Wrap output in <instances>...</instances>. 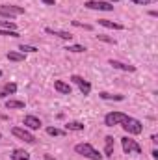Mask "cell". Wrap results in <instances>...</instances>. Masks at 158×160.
Segmentation results:
<instances>
[{"label": "cell", "instance_id": "5", "mask_svg": "<svg viewBox=\"0 0 158 160\" xmlns=\"http://www.w3.org/2000/svg\"><path fill=\"white\" fill-rule=\"evenodd\" d=\"M128 134H141V130H143V125H141V121L134 119V118H128V119L125 121L123 125H121Z\"/></svg>", "mask_w": 158, "mask_h": 160}, {"label": "cell", "instance_id": "26", "mask_svg": "<svg viewBox=\"0 0 158 160\" xmlns=\"http://www.w3.org/2000/svg\"><path fill=\"white\" fill-rule=\"evenodd\" d=\"M0 36H9V38H19V34L15 30H2L0 28Z\"/></svg>", "mask_w": 158, "mask_h": 160}, {"label": "cell", "instance_id": "31", "mask_svg": "<svg viewBox=\"0 0 158 160\" xmlns=\"http://www.w3.org/2000/svg\"><path fill=\"white\" fill-rule=\"evenodd\" d=\"M104 2H110V4H116V2H119V0H104Z\"/></svg>", "mask_w": 158, "mask_h": 160}, {"label": "cell", "instance_id": "2", "mask_svg": "<svg viewBox=\"0 0 158 160\" xmlns=\"http://www.w3.org/2000/svg\"><path fill=\"white\" fill-rule=\"evenodd\" d=\"M121 145H123V151L128 153V155H141V145L136 140L128 138V136L121 140Z\"/></svg>", "mask_w": 158, "mask_h": 160}, {"label": "cell", "instance_id": "1", "mask_svg": "<svg viewBox=\"0 0 158 160\" xmlns=\"http://www.w3.org/2000/svg\"><path fill=\"white\" fill-rule=\"evenodd\" d=\"M75 151H77L78 155H82V157L89 158V160H102V157H104V155H101L91 143H77V145H75Z\"/></svg>", "mask_w": 158, "mask_h": 160}, {"label": "cell", "instance_id": "10", "mask_svg": "<svg viewBox=\"0 0 158 160\" xmlns=\"http://www.w3.org/2000/svg\"><path fill=\"white\" fill-rule=\"evenodd\" d=\"M54 89L58 91V93H62V95H71V86L67 84V82H63V80H56L54 82Z\"/></svg>", "mask_w": 158, "mask_h": 160}, {"label": "cell", "instance_id": "9", "mask_svg": "<svg viewBox=\"0 0 158 160\" xmlns=\"http://www.w3.org/2000/svg\"><path fill=\"white\" fill-rule=\"evenodd\" d=\"M108 63H110L114 69H119V71H126V73H134V71H136L134 65H130V63H123V62H117V60H110Z\"/></svg>", "mask_w": 158, "mask_h": 160}, {"label": "cell", "instance_id": "20", "mask_svg": "<svg viewBox=\"0 0 158 160\" xmlns=\"http://www.w3.org/2000/svg\"><path fill=\"white\" fill-rule=\"evenodd\" d=\"M7 60L9 62H24V54L22 52H7Z\"/></svg>", "mask_w": 158, "mask_h": 160}, {"label": "cell", "instance_id": "13", "mask_svg": "<svg viewBox=\"0 0 158 160\" xmlns=\"http://www.w3.org/2000/svg\"><path fill=\"white\" fill-rule=\"evenodd\" d=\"M17 91V84H13V82H7L2 89H0V99H4V97H7V95H13Z\"/></svg>", "mask_w": 158, "mask_h": 160}, {"label": "cell", "instance_id": "22", "mask_svg": "<svg viewBox=\"0 0 158 160\" xmlns=\"http://www.w3.org/2000/svg\"><path fill=\"white\" fill-rule=\"evenodd\" d=\"M65 50H69V52H84L86 47H82V45H69Z\"/></svg>", "mask_w": 158, "mask_h": 160}, {"label": "cell", "instance_id": "15", "mask_svg": "<svg viewBox=\"0 0 158 160\" xmlns=\"http://www.w3.org/2000/svg\"><path fill=\"white\" fill-rule=\"evenodd\" d=\"M99 24H102L106 28H112V30H123V24L114 22V21H108V19H99Z\"/></svg>", "mask_w": 158, "mask_h": 160}, {"label": "cell", "instance_id": "3", "mask_svg": "<svg viewBox=\"0 0 158 160\" xmlns=\"http://www.w3.org/2000/svg\"><path fill=\"white\" fill-rule=\"evenodd\" d=\"M0 15L2 17H17V15H24V8L21 6H13V4H2L0 6Z\"/></svg>", "mask_w": 158, "mask_h": 160}, {"label": "cell", "instance_id": "12", "mask_svg": "<svg viewBox=\"0 0 158 160\" xmlns=\"http://www.w3.org/2000/svg\"><path fill=\"white\" fill-rule=\"evenodd\" d=\"M24 127H28L32 130H37V128H41V121L36 116H26L24 118Z\"/></svg>", "mask_w": 158, "mask_h": 160}, {"label": "cell", "instance_id": "30", "mask_svg": "<svg viewBox=\"0 0 158 160\" xmlns=\"http://www.w3.org/2000/svg\"><path fill=\"white\" fill-rule=\"evenodd\" d=\"M153 158H155V160H158V151H156V149L153 151Z\"/></svg>", "mask_w": 158, "mask_h": 160}, {"label": "cell", "instance_id": "4", "mask_svg": "<svg viewBox=\"0 0 158 160\" xmlns=\"http://www.w3.org/2000/svg\"><path fill=\"white\" fill-rule=\"evenodd\" d=\"M126 119H128V116L123 114V112H110L104 118V125L106 127H116V125H123Z\"/></svg>", "mask_w": 158, "mask_h": 160}, {"label": "cell", "instance_id": "24", "mask_svg": "<svg viewBox=\"0 0 158 160\" xmlns=\"http://www.w3.org/2000/svg\"><path fill=\"white\" fill-rule=\"evenodd\" d=\"M19 50H22V54H24V52H37V48L32 47V45H21Z\"/></svg>", "mask_w": 158, "mask_h": 160}, {"label": "cell", "instance_id": "23", "mask_svg": "<svg viewBox=\"0 0 158 160\" xmlns=\"http://www.w3.org/2000/svg\"><path fill=\"white\" fill-rule=\"evenodd\" d=\"M47 134H50V136H62L63 130H60V128H56V127H48V128H47Z\"/></svg>", "mask_w": 158, "mask_h": 160}, {"label": "cell", "instance_id": "16", "mask_svg": "<svg viewBox=\"0 0 158 160\" xmlns=\"http://www.w3.org/2000/svg\"><path fill=\"white\" fill-rule=\"evenodd\" d=\"M28 158H30V155L24 149H15L11 153V160H28Z\"/></svg>", "mask_w": 158, "mask_h": 160}, {"label": "cell", "instance_id": "28", "mask_svg": "<svg viewBox=\"0 0 158 160\" xmlns=\"http://www.w3.org/2000/svg\"><path fill=\"white\" fill-rule=\"evenodd\" d=\"M130 2H134V4H138V6H147V4H151L153 0H130Z\"/></svg>", "mask_w": 158, "mask_h": 160}, {"label": "cell", "instance_id": "32", "mask_svg": "<svg viewBox=\"0 0 158 160\" xmlns=\"http://www.w3.org/2000/svg\"><path fill=\"white\" fill-rule=\"evenodd\" d=\"M0 77H2V71H0Z\"/></svg>", "mask_w": 158, "mask_h": 160}, {"label": "cell", "instance_id": "29", "mask_svg": "<svg viewBox=\"0 0 158 160\" xmlns=\"http://www.w3.org/2000/svg\"><path fill=\"white\" fill-rule=\"evenodd\" d=\"M41 2H43V4H47V6H54V4H56L54 0H41Z\"/></svg>", "mask_w": 158, "mask_h": 160}, {"label": "cell", "instance_id": "19", "mask_svg": "<svg viewBox=\"0 0 158 160\" xmlns=\"http://www.w3.org/2000/svg\"><path fill=\"white\" fill-rule=\"evenodd\" d=\"M65 128H67V130H77V132H80V130H84V123H80V121H71V123L65 125Z\"/></svg>", "mask_w": 158, "mask_h": 160}, {"label": "cell", "instance_id": "8", "mask_svg": "<svg viewBox=\"0 0 158 160\" xmlns=\"http://www.w3.org/2000/svg\"><path fill=\"white\" fill-rule=\"evenodd\" d=\"M71 82L78 86L82 95H89V93H91V84H89L87 80H84L82 77H78V75H73V77H71Z\"/></svg>", "mask_w": 158, "mask_h": 160}, {"label": "cell", "instance_id": "6", "mask_svg": "<svg viewBox=\"0 0 158 160\" xmlns=\"http://www.w3.org/2000/svg\"><path fill=\"white\" fill-rule=\"evenodd\" d=\"M84 6L87 9H99V11H112L114 9V4L104 2V0H87Z\"/></svg>", "mask_w": 158, "mask_h": 160}, {"label": "cell", "instance_id": "17", "mask_svg": "<svg viewBox=\"0 0 158 160\" xmlns=\"http://www.w3.org/2000/svg\"><path fill=\"white\" fill-rule=\"evenodd\" d=\"M6 108H7V110H19V108H24V102H22V101L9 99V101L6 102Z\"/></svg>", "mask_w": 158, "mask_h": 160}, {"label": "cell", "instance_id": "21", "mask_svg": "<svg viewBox=\"0 0 158 160\" xmlns=\"http://www.w3.org/2000/svg\"><path fill=\"white\" fill-rule=\"evenodd\" d=\"M0 28L2 30H15L17 32V24L13 21H0Z\"/></svg>", "mask_w": 158, "mask_h": 160}, {"label": "cell", "instance_id": "27", "mask_svg": "<svg viewBox=\"0 0 158 160\" xmlns=\"http://www.w3.org/2000/svg\"><path fill=\"white\" fill-rule=\"evenodd\" d=\"M97 39H99V41H104V43H112V45H116V41L112 39V38H108V36H102V34H99V36H97Z\"/></svg>", "mask_w": 158, "mask_h": 160}, {"label": "cell", "instance_id": "18", "mask_svg": "<svg viewBox=\"0 0 158 160\" xmlns=\"http://www.w3.org/2000/svg\"><path fill=\"white\" fill-rule=\"evenodd\" d=\"M99 97L104 99V101H123V99H125L123 95H112V93H106V91H101Z\"/></svg>", "mask_w": 158, "mask_h": 160}, {"label": "cell", "instance_id": "33", "mask_svg": "<svg viewBox=\"0 0 158 160\" xmlns=\"http://www.w3.org/2000/svg\"><path fill=\"white\" fill-rule=\"evenodd\" d=\"M0 140H2V134H0Z\"/></svg>", "mask_w": 158, "mask_h": 160}, {"label": "cell", "instance_id": "25", "mask_svg": "<svg viewBox=\"0 0 158 160\" xmlns=\"http://www.w3.org/2000/svg\"><path fill=\"white\" fill-rule=\"evenodd\" d=\"M73 26H78V28H84V30H93L91 24H84V22H78V21H71Z\"/></svg>", "mask_w": 158, "mask_h": 160}, {"label": "cell", "instance_id": "11", "mask_svg": "<svg viewBox=\"0 0 158 160\" xmlns=\"http://www.w3.org/2000/svg\"><path fill=\"white\" fill-rule=\"evenodd\" d=\"M45 32H47V34H50V36H56V38H60V39H65V41H71V39H73V34H69V32H63V30L45 28Z\"/></svg>", "mask_w": 158, "mask_h": 160}, {"label": "cell", "instance_id": "7", "mask_svg": "<svg viewBox=\"0 0 158 160\" xmlns=\"http://www.w3.org/2000/svg\"><path fill=\"white\" fill-rule=\"evenodd\" d=\"M13 136L15 138H19V140H22V142H26V143H36V136L32 134V132H28L26 128H21V127H15L13 130Z\"/></svg>", "mask_w": 158, "mask_h": 160}, {"label": "cell", "instance_id": "14", "mask_svg": "<svg viewBox=\"0 0 158 160\" xmlns=\"http://www.w3.org/2000/svg\"><path fill=\"white\" fill-rule=\"evenodd\" d=\"M104 147H106L104 157H112V155H114V138H112V136H106V138H104Z\"/></svg>", "mask_w": 158, "mask_h": 160}]
</instances>
